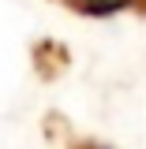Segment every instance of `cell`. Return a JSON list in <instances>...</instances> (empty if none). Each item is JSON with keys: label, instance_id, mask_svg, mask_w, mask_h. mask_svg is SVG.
Listing matches in <instances>:
<instances>
[{"label": "cell", "instance_id": "obj_1", "mask_svg": "<svg viewBox=\"0 0 146 149\" xmlns=\"http://www.w3.org/2000/svg\"><path fill=\"white\" fill-rule=\"evenodd\" d=\"M128 0H79V8H86V11H116V8H124Z\"/></svg>", "mask_w": 146, "mask_h": 149}]
</instances>
